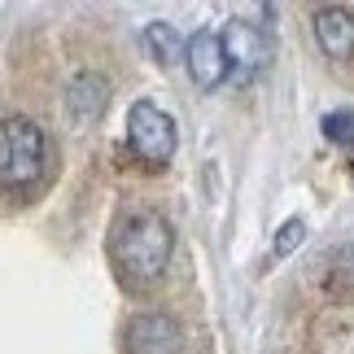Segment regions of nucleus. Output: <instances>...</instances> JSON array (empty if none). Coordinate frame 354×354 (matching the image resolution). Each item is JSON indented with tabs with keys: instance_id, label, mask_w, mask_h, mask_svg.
<instances>
[{
	"instance_id": "f257e3e1",
	"label": "nucleus",
	"mask_w": 354,
	"mask_h": 354,
	"mask_svg": "<svg viewBox=\"0 0 354 354\" xmlns=\"http://www.w3.org/2000/svg\"><path fill=\"white\" fill-rule=\"evenodd\" d=\"M110 258L131 284L153 280L162 276V267L171 258V227L149 210L127 214V219H118L114 236H110Z\"/></svg>"
},
{
	"instance_id": "f03ea898",
	"label": "nucleus",
	"mask_w": 354,
	"mask_h": 354,
	"mask_svg": "<svg viewBox=\"0 0 354 354\" xmlns=\"http://www.w3.org/2000/svg\"><path fill=\"white\" fill-rule=\"evenodd\" d=\"M44 171V136L31 118H5L0 131V180L9 193L31 188Z\"/></svg>"
},
{
	"instance_id": "7ed1b4c3",
	"label": "nucleus",
	"mask_w": 354,
	"mask_h": 354,
	"mask_svg": "<svg viewBox=\"0 0 354 354\" xmlns=\"http://www.w3.org/2000/svg\"><path fill=\"white\" fill-rule=\"evenodd\" d=\"M127 145L131 153L149 162V167H162L171 153H175V122L149 101H136L131 114H127Z\"/></svg>"
},
{
	"instance_id": "20e7f679",
	"label": "nucleus",
	"mask_w": 354,
	"mask_h": 354,
	"mask_svg": "<svg viewBox=\"0 0 354 354\" xmlns=\"http://www.w3.org/2000/svg\"><path fill=\"white\" fill-rule=\"evenodd\" d=\"M223 48H227V75H232V84H254L258 71L267 66V39L250 22H227Z\"/></svg>"
},
{
	"instance_id": "39448f33",
	"label": "nucleus",
	"mask_w": 354,
	"mask_h": 354,
	"mask_svg": "<svg viewBox=\"0 0 354 354\" xmlns=\"http://www.w3.org/2000/svg\"><path fill=\"white\" fill-rule=\"evenodd\" d=\"M184 62H188V75H193V84H197L201 92L219 88L223 79H227V48H223V35L197 31L193 39H188Z\"/></svg>"
},
{
	"instance_id": "423d86ee",
	"label": "nucleus",
	"mask_w": 354,
	"mask_h": 354,
	"mask_svg": "<svg viewBox=\"0 0 354 354\" xmlns=\"http://www.w3.org/2000/svg\"><path fill=\"white\" fill-rule=\"evenodd\" d=\"M184 337L167 315H136L127 324V354H180Z\"/></svg>"
},
{
	"instance_id": "0eeeda50",
	"label": "nucleus",
	"mask_w": 354,
	"mask_h": 354,
	"mask_svg": "<svg viewBox=\"0 0 354 354\" xmlns=\"http://www.w3.org/2000/svg\"><path fill=\"white\" fill-rule=\"evenodd\" d=\"M315 39L319 48L337 62H350L354 57V13L342 5H328L315 13Z\"/></svg>"
},
{
	"instance_id": "6e6552de",
	"label": "nucleus",
	"mask_w": 354,
	"mask_h": 354,
	"mask_svg": "<svg viewBox=\"0 0 354 354\" xmlns=\"http://www.w3.org/2000/svg\"><path fill=\"white\" fill-rule=\"evenodd\" d=\"M105 101H110V88H105L101 75H79L75 84H71V92H66V105H71V114H75L79 122L101 118Z\"/></svg>"
},
{
	"instance_id": "1a4fd4ad",
	"label": "nucleus",
	"mask_w": 354,
	"mask_h": 354,
	"mask_svg": "<svg viewBox=\"0 0 354 354\" xmlns=\"http://www.w3.org/2000/svg\"><path fill=\"white\" fill-rule=\"evenodd\" d=\"M145 48H149V57L158 66H175L188 53V44L180 39V31H175L171 22H149L145 26Z\"/></svg>"
},
{
	"instance_id": "9d476101",
	"label": "nucleus",
	"mask_w": 354,
	"mask_h": 354,
	"mask_svg": "<svg viewBox=\"0 0 354 354\" xmlns=\"http://www.w3.org/2000/svg\"><path fill=\"white\" fill-rule=\"evenodd\" d=\"M328 284L337 293H354V245H342L328 258Z\"/></svg>"
},
{
	"instance_id": "9b49d317",
	"label": "nucleus",
	"mask_w": 354,
	"mask_h": 354,
	"mask_svg": "<svg viewBox=\"0 0 354 354\" xmlns=\"http://www.w3.org/2000/svg\"><path fill=\"white\" fill-rule=\"evenodd\" d=\"M324 136L337 145H354V114L350 110H337V114H324Z\"/></svg>"
},
{
	"instance_id": "f8f14e48",
	"label": "nucleus",
	"mask_w": 354,
	"mask_h": 354,
	"mask_svg": "<svg viewBox=\"0 0 354 354\" xmlns=\"http://www.w3.org/2000/svg\"><path fill=\"white\" fill-rule=\"evenodd\" d=\"M302 236H306V223H302V219H289V223L280 227V236H276V254H280V258H284V254H293Z\"/></svg>"
}]
</instances>
